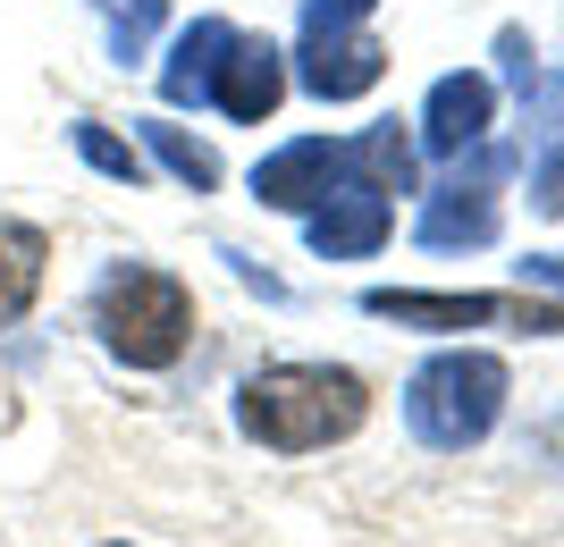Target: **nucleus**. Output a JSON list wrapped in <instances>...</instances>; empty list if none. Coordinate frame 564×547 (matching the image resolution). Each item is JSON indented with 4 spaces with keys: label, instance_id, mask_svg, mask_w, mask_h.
I'll return each mask as SVG.
<instances>
[{
    "label": "nucleus",
    "instance_id": "obj_1",
    "mask_svg": "<svg viewBox=\"0 0 564 547\" xmlns=\"http://www.w3.org/2000/svg\"><path fill=\"white\" fill-rule=\"evenodd\" d=\"M362 413H371V387L354 380V371H329V362H270L236 396L245 438H261V447H279V455L337 447V438L362 429Z\"/></svg>",
    "mask_w": 564,
    "mask_h": 547
},
{
    "label": "nucleus",
    "instance_id": "obj_2",
    "mask_svg": "<svg viewBox=\"0 0 564 547\" xmlns=\"http://www.w3.org/2000/svg\"><path fill=\"white\" fill-rule=\"evenodd\" d=\"M497 413H506V362L497 354L455 346V354H430L422 371L404 380V422H413V438L438 447V455L480 447L497 429Z\"/></svg>",
    "mask_w": 564,
    "mask_h": 547
},
{
    "label": "nucleus",
    "instance_id": "obj_3",
    "mask_svg": "<svg viewBox=\"0 0 564 547\" xmlns=\"http://www.w3.org/2000/svg\"><path fill=\"white\" fill-rule=\"evenodd\" d=\"M94 329L127 371H169L194 337V295L169 270H110L94 304Z\"/></svg>",
    "mask_w": 564,
    "mask_h": 547
},
{
    "label": "nucleus",
    "instance_id": "obj_4",
    "mask_svg": "<svg viewBox=\"0 0 564 547\" xmlns=\"http://www.w3.org/2000/svg\"><path fill=\"white\" fill-rule=\"evenodd\" d=\"M497 186H506V152L471 143V161L455 152V177L430 186L422 203V244L430 253H471V244L497 237Z\"/></svg>",
    "mask_w": 564,
    "mask_h": 547
},
{
    "label": "nucleus",
    "instance_id": "obj_5",
    "mask_svg": "<svg viewBox=\"0 0 564 547\" xmlns=\"http://www.w3.org/2000/svg\"><path fill=\"white\" fill-rule=\"evenodd\" d=\"M388 228H397V194L379 186V177H362L354 161H346V177L312 203V253H329V262L379 253V244H388Z\"/></svg>",
    "mask_w": 564,
    "mask_h": 547
},
{
    "label": "nucleus",
    "instance_id": "obj_6",
    "mask_svg": "<svg viewBox=\"0 0 564 547\" xmlns=\"http://www.w3.org/2000/svg\"><path fill=\"white\" fill-rule=\"evenodd\" d=\"M295 76H304V94H321V101H354V94H371L379 76H388V43H379V34H362V25L304 34Z\"/></svg>",
    "mask_w": 564,
    "mask_h": 547
},
{
    "label": "nucleus",
    "instance_id": "obj_7",
    "mask_svg": "<svg viewBox=\"0 0 564 547\" xmlns=\"http://www.w3.org/2000/svg\"><path fill=\"white\" fill-rule=\"evenodd\" d=\"M212 101L228 110L236 127H261L286 101V51L261 43V34H236L228 59H219V76H212Z\"/></svg>",
    "mask_w": 564,
    "mask_h": 547
},
{
    "label": "nucleus",
    "instance_id": "obj_8",
    "mask_svg": "<svg viewBox=\"0 0 564 547\" xmlns=\"http://www.w3.org/2000/svg\"><path fill=\"white\" fill-rule=\"evenodd\" d=\"M337 177H346V143L304 135V143H286V152H270V161L253 168V194L270 203V211H312Z\"/></svg>",
    "mask_w": 564,
    "mask_h": 547
},
{
    "label": "nucleus",
    "instance_id": "obj_9",
    "mask_svg": "<svg viewBox=\"0 0 564 547\" xmlns=\"http://www.w3.org/2000/svg\"><path fill=\"white\" fill-rule=\"evenodd\" d=\"M489 110H497V85L489 76H438L422 101V143L430 152H471V143L489 135Z\"/></svg>",
    "mask_w": 564,
    "mask_h": 547
},
{
    "label": "nucleus",
    "instance_id": "obj_10",
    "mask_svg": "<svg viewBox=\"0 0 564 547\" xmlns=\"http://www.w3.org/2000/svg\"><path fill=\"white\" fill-rule=\"evenodd\" d=\"M362 311H371V320H413V329H480V320H514L506 295H397V286H371Z\"/></svg>",
    "mask_w": 564,
    "mask_h": 547
},
{
    "label": "nucleus",
    "instance_id": "obj_11",
    "mask_svg": "<svg viewBox=\"0 0 564 547\" xmlns=\"http://www.w3.org/2000/svg\"><path fill=\"white\" fill-rule=\"evenodd\" d=\"M43 270H51V237L25 228V219H0V329H18L25 311H34Z\"/></svg>",
    "mask_w": 564,
    "mask_h": 547
},
{
    "label": "nucleus",
    "instance_id": "obj_12",
    "mask_svg": "<svg viewBox=\"0 0 564 547\" xmlns=\"http://www.w3.org/2000/svg\"><path fill=\"white\" fill-rule=\"evenodd\" d=\"M228 43H236L228 18H194L186 34H177V51H169V68H161V94L169 101H212V76H219V59H228Z\"/></svg>",
    "mask_w": 564,
    "mask_h": 547
},
{
    "label": "nucleus",
    "instance_id": "obj_13",
    "mask_svg": "<svg viewBox=\"0 0 564 547\" xmlns=\"http://www.w3.org/2000/svg\"><path fill=\"white\" fill-rule=\"evenodd\" d=\"M522 101H531V143H540V194L531 203L564 219V76H540Z\"/></svg>",
    "mask_w": 564,
    "mask_h": 547
},
{
    "label": "nucleus",
    "instance_id": "obj_14",
    "mask_svg": "<svg viewBox=\"0 0 564 547\" xmlns=\"http://www.w3.org/2000/svg\"><path fill=\"white\" fill-rule=\"evenodd\" d=\"M94 18H101L110 59H127V68H135L143 51H152V34H161V0H94Z\"/></svg>",
    "mask_w": 564,
    "mask_h": 547
},
{
    "label": "nucleus",
    "instance_id": "obj_15",
    "mask_svg": "<svg viewBox=\"0 0 564 547\" xmlns=\"http://www.w3.org/2000/svg\"><path fill=\"white\" fill-rule=\"evenodd\" d=\"M143 143L161 152V168H169V177H177L186 194H212V186H219V161H212V143H194L186 127H161V119H152V127H143Z\"/></svg>",
    "mask_w": 564,
    "mask_h": 547
},
{
    "label": "nucleus",
    "instance_id": "obj_16",
    "mask_svg": "<svg viewBox=\"0 0 564 547\" xmlns=\"http://www.w3.org/2000/svg\"><path fill=\"white\" fill-rule=\"evenodd\" d=\"M76 152H85L101 177H118V186H135V177H143V152H135V143H118L110 127H76Z\"/></svg>",
    "mask_w": 564,
    "mask_h": 547
},
{
    "label": "nucleus",
    "instance_id": "obj_17",
    "mask_svg": "<svg viewBox=\"0 0 564 547\" xmlns=\"http://www.w3.org/2000/svg\"><path fill=\"white\" fill-rule=\"evenodd\" d=\"M379 0H304V34H337V25H362Z\"/></svg>",
    "mask_w": 564,
    "mask_h": 547
},
{
    "label": "nucleus",
    "instance_id": "obj_18",
    "mask_svg": "<svg viewBox=\"0 0 564 547\" xmlns=\"http://www.w3.org/2000/svg\"><path fill=\"white\" fill-rule=\"evenodd\" d=\"M522 270V286H556L564 295V253H531V262H514Z\"/></svg>",
    "mask_w": 564,
    "mask_h": 547
},
{
    "label": "nucleus",
    "instance_id": "obj_19",
    "mask_svg": "<svg viewBox=\"0 0 564 547\" xmlns=\"http://www.w3.org/2000/svg\"><path fill=\"white\" fill-rule=\"evenodd\" d=\"M110 547H127V539H110Z\"/></svg>",
    "mask_w": 564,
    "mask_h": 547
}]
</instances>
